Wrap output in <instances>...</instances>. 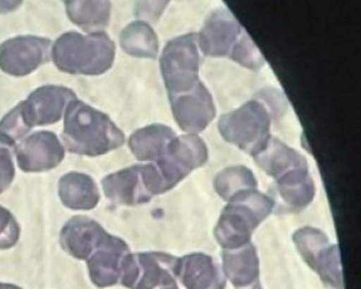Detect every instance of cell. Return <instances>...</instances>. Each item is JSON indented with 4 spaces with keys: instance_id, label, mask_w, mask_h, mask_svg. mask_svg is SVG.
Segmentation results:
<instances>
[{
    "instance_id": "cell-16",
    "label": "cell",
    "mask_w": 361,
    "mask_h": 289,
    "mask_svg": "<svg viewBox=\"0 0 361 289\" xmlns=\"http://www.w3.org/2000/svg\"><path fill=\"white\" fill-rule=\"evenodd\" d=\"M178 279L187 289H224L226 277L216 260L204 253L179 258Z\"/></svg>"
},
{
    "instance_id": "cell-4",
    "label": "cell",
    "mask_w": 361,
    "mask_h": 289,
    "mask_svg": "<svg viewBox=\"0 0 361 289\" xmlns=\"http://www.w3.org/2000/svg\"><path fill=\"white\" fill-rule=\"evenodd\" d=\"M272 120L274 116L262 99H253L221 116L218 128L227 142L255 156L272 137Z\"/></svg>"
},
{
    "instance_id": "cell-27",
    "label": "cell",
    "mask_w": 361,
    "mask_h": 289,
    "mask_svg": "<svg viewBox=\"0 0 361 289\" xmlns=\"http://www.w3.org/2000/svg\"><path fill=\"white\" fill-rule=\"evenodd\" d=\"M229 58L252 70H261L266 63L262 53L259 52V49L257 48L245 30L234 44L232 52L229 53Z\"/></svg>"
},
{
    "instance_id": "cell-30",
    "label": "cell",
    "mask_w": 361,
    "mask_h": 289,
    "mask_svg": "<svg viewBox=\"0 0 361 289\" xmlns=\"http://www.w3.org/2000/svg\"><path fill=\"white\" fill-rule=\"evenodd\" d=\"M261 93H262V99H262L264 104L269 109L271 113L274 116V118L280 117L286 111L285 96H282V93L280 91L272 90V88L266 90L264 92L262 91Z\"/></svg>"
},
{
    "instance_id": "cell-9",
    "label": "cell",
    "mask_w": 361,
    "mask_h": 289,
    "mask_svg": "<svg viewBox=\"0 0 361 289\" xmlns=\"http://www.w3.org/2000/svg\"><path fill=\"white\" fill-rule=\"evenodd\" d=\"M52 42L35 35H22L0 44V70L23 77L35 72L51 57Z\"/></svg>"
},
{
    "instance_id": "cell-28",
    "label": "cell",
    "mask_w": 361,
    "mask_h": 289,
    "mask_svg": "<svg viewBox=\"0 0 361 289\" xmlns=\"http://www.w3.org/2000/svg\"><path fill=\"white\" fill-rule=\"evenodd\" d=\"M19 226L12 213L0 207V249L12 248L19 239Z\"/></svg>"
},
{
    "instance_id": "cell-12",
    "label": "cell",
    "mask_w": 361,
    "mask_h": 289,
    "mask_svg": "<svg viewBox=\"0 0 361 289\" xmlns=\"http://www.w3.org/2000/svg\"><path fill=\"white\" fill-rule=\"evenodd\" d=\"M245 29L227 8H218L207 18L198 38L199 51L212 58L229 57Z\"/></svg>"
},
{
    "instance_id": "cell-22",
    "label": "cell",
    "mask_w": 361,
    "mask_h": 289,
    "mask_svg": "<svg viewBox=\"0 0 361 289\" xmlns=\"http://www.w3.org/2000/svg\"><path fill=\"white\" fill-rule=\"evenodd\" d=\"M64 4L71 22L88 35L102 33L110 23V1H66Z\"/></svg>"
},
{
    "instance_id": "cell-31",
    "label": "cell",
    "mask_w": 361,
    "mask_h": 289,
    "mask_svg": "<svg viewBox=\"0 0 361 289\" xmlns=\"http://www.w3.org/2000/svg\"><path fill=\"white\" fill-rule=\"evenodd\" d=\"M0 289H22L14 284L0 283Z\"/></svg>"
},
{
    "instance_id": "cell-21",
    "label": "cell",
    "mask_w": 361,
    "mask_h": 289,
    "mask_svg": "<svg viewBox=\"0 0 361 289\" xmlns=\"http://www.w3.org/2000/svg\"><path fill=\"white\" fill-rule=\"evenodd\" d=\"M174 137V131L169 126L154 123L135 131L128 139V146L137 160L157 162Z\"/></svg>"
},
{
    "instance_id": "cell-17",
    "label": "cell",
    "mask_w": 361,
    "mask_h": 289,
    "mask_svg": "<svg viewBox=\"0 0 361 289\" xmlns=\"http://www.w3.org/2000/svg\"><path fill=\"white\" fill-rule=\"evenodd\" d=\"M223 274L235 289L251 287L259 282V259L256 247L248 243L245 247L223 250Z\"/></svg>"
},
{
    "instance_id": "cell-15",
    "label": "cell",
    "mask_w": 361,
    "mask_h": 289,
    "mask_svg": "<svg viewBox=\"0 0 361 289\" xmlns=\"http://www.w3.org/2000/svg\"><path fill=\"white\" fill-rule=\"evenodd\" d=\"M109 233L97 221L87 216H75L64 224L59 242L66 253L80 260H87Z\"/></svg>"
},
{
    "instance_id": "cell-8",
    "label": "cell",
    "mask_w": 361,
    "mask_h": 289,
    "mask_svg": "<svg viewBox=\"0 0 361 289\" xmlns=\"http://www.w3.org/2000/svg\"><path fill=\"white\" fill-rule=\"evenodd\" d=\"M105 195L120 205H140L160 195L161 187L152 164L135 165L111 173L102 180Z\"/></svg>"
},
{
    "instance_id": "cell-14",
    "label": "cell",
    "mask_w": 361,
    "mask_h": 289,
    "mask_svg": "<svg viewBox=\"0 0 361 289\" xmlns=\"http://www.w3.org/2000/svg\"><path fill=\"white\" fill-rule=\"evenodd\" d=\"M130 254L128 244L121 238L107 234L102 243L88 257V273L94 285L106 288L120 283L123 263Z\"/></svg>"
},
{
    "instance_id": "cell-29",
    "label": "cell",
    "mask_w": 361,
    "mask_h": 289,
    "mask_svg": "<svg viewBox=\"0 0 361 289\" xmlns=\"http://www.w3.org/2000/svg\"><path fill=\"white\" fill-rule=\"evenodd\" d=\"M16 175L11 147L0 144V194L11 186Z\"/></svg>"
},
{
    "instance_id": "cell-6",
    "label": "cell",
    "mask_w": 361,
    "mask_h": 289,
    "mask_svg": "<svg viewBox=\"0 0 361 289\" xmlns=\"http://www.w3.org/2000/svg\"><path fill=\"white\" fill-rule=\"evenodd\" d=\"M208 160V147L198 135H184L170 141L163 156L152 162L157 170L161 192L171 190L189 173Z\"/></svg>"
},
{
    "instance_id": "cell-24",
    "label": "cell",
    "mask_w": 361,
    "mask_h": 289,
    "mask_svg": "<svg viewBox=\"0 0 361 289\" xmlns=\"http://www.w3.org/2000/svg\"><path fill=\"white\" fill-rule=\"evenodd\" d=\"M257 186L256 176L245 166L224 168L214 180V189L226 202L245 191L255 190Z\"/></svg>"
},
{
    "instance_id": "cell-26",
    "label": "cell",
    "mask_w": 361,
    "mask_h": 289,
    "mask_svg": "<svg viewBox=\"0 0 361 289\" xmlns=\"http://www.w3.org/2000/svg\"><path fill=\"white\" fill-rule=\"evenodd\" d=\"M314 271L320 276L321 281L326 284L327 287L344 289V277H343V266H341L338 245L331 244V247L314 268Z\"/></svg>"
},
{
    "instance_id": "cell-13",
    "label": "cell",
    "mask_w": 361,
    "mask_h": 289,
    "mask_svg": "<svg viewBox=\"0 0 361 289\" xmlns=\"http://www.w3.org/2000/svg\"><path fill=\"white\" fill-rule=\"evenodd\" d=\"M18 166L24 173H43L59 166L64 157V146L51 131H38L14 147Z\"/></svg>"
},
{
    "instance_id": "cell-10",
    "label": "cell",
    "mask_w": 361,
    "mask_h": 289,
    "mask_svg": "<svg viewBox=\"0 0 361 289\" xmlns=\"http://www.w3.org/2000/svg\"><path fill=\"white\" fill-rule=\"evenodd\" d=\"M73 99H77L76 94L70 88L49 85L37 88L17 107L25 126L32 130L59 122Z\"/></svg>"
},
{
    "instance_id": "cell-11",
    "label": "cell",
    "mask_w": 361,
    "mask_h": 289,
    "mask_svg": "<svg viewBox=\"0 0 361 289\" xmlns=\"http://www.w3.org/2000/svg\"><path fill=\"white\" fill-rule=\"evenodd\" d=\"M170 104L175 121L188 135L204 131L216 116L213 97L202 82L189 92L170 97Z\"/></svg>"
},
{
    "instance_id": "cell-20",
    "label": "cell",
    "mask_w": 361,
    "mask_h": 289,
    "mask_svg": "<svg viewBox=\"0 0 361 289\" xmlns=\"http://www.w3.org/2000/svg\"><path fill=\"white\" fill-rule=\"evenodd\" d=\"M59 195L64 207L72 210H91L99 202V187L86 173H68L59 184Z\"/></svg>"
},
{
    "instance_id": "cell-5",
    "label": "cell",
    "mask_w": 361,
    "mask_h": 289,
    "mask_svg": "<svg viewBox=\"0 0 361 289\" xmlns=\"http://www.w3.org/2000/svg\"><path fill=\"white\" fill-rule=\"evenodd\" d=\"M200 51L197 35L176 37L165 46L160 70L169 97L192 91L199 82Z\"/></svg>"
},
{
    "instance_id": "cell-2",
    "label": "cell",
    "mask_w": 361,
    "mask_h": 289,
    "mask_svg": "<svg viewBox=\"0 0 361 289\" xmlns=\"http://www.w3.org/2000/svg\"><path fill=\"white\" fill-rule=\"evenodd\" d=\"M115 53V43L104 32L87 35L68 32L51 48L53 63L70 75H104L112 67Z\"/></svg>"
},
{
    "instance_id": "cell-3",
    "label": "cell",
    "mask_w": 361,
    "mask_h": 289,
    "mask_svg": "<svg viewBox=\"0 0 361 289\" xmlns=\"http://www.w3.org/2000/svg\"><path fill=\"white\" fill-rule=\"evenodd\" d=\"M274 200L263 192L245 191L228 202L218 220L214 237L224 250L251 243L252 234L274 211Z\"/></svg>"
},
{
    "instance_id": "cell-7",
    "label": "cell",
    "mask_w": 361,
    "mask_h": 289,
    "mask_svg": "<svg viewBox=\"0 0 361 289\" xmlns=\"http://www.w3.org/2000/svg\"><path fill=\"white\" fill-rule=\"evenodd\" d=\"M179 258L174 255L147 252L126 257L120 283L130 289H157L176 283Z\"/></svg>"
},
{
    "instance_id": "cell-23",
    "label": "cell",
    "mask_w": 361,
    "mask_h": 289,
    "mask_svg": "<svg viewBox=\"0 0 361 289\" xmlns=\"http://www.w3.org/2000/svg\"><path fill=\"white\" fill-rule=\"evenodd\" d=\"M120 44L125 52L137 58H157L159 39L150 24L135 20L120 35Z\"/></svg>"
},
{
    "instance_id": "cell-25",
    "label": "cell",
    "mask_w": 361,
    "mask_h": 289,
    "mask_svg": "<svg viewBox=\"0 0 361 289\" xmlns=\"http://www.w3.org/2000/svg\"><path fill=\"white\" fill-rule=\"evenodd\" d=\"M293 243L296 245L302 259L307 266L314 269L320 263V260L326 254L327 250L331 247L329 238L324 231L314 228H301L293 234Z\"/></svg>"
},
{
    "instance_id": "cell-18",
    "label": "cell",
    "mask_w": 361,
    "mask_h": 289,
    "mask_svg": "<svg viewBox=\"0 0 361 289\" xmlns=\"http://www.w3.org/2000/svg\"><path fill=\"white\" fill-rule=\"evenodd\" d=\"M253 157L257 165L274 180L293 170L309 168L303 155L274 137H271L264 149Z\"/></svg>"
},
{
    "instance_id": "cell-19",
    "label": "cell",
    "mask_w": 361,
    "mask_h": 289,
    "mask_svg": "<svg viewBox=\"0 0 361 289\" xmlns=\"http://www.w3.org/2000/svg\"><path fill=\"white\" fill-rule=\"evenodd\" d=\"M276 191L283 208L300 211L314 200L316 189L309 168H298L276 180Z\"/></svg>"
},
{
    "instance_id": "cell-1",
    "label": "cell",
    "mask_w": 361,
    "mask_h": 289,
    "mask_svg": "<svg viewBox=\"0 0 361 289\" xmlns=\"http://www.w3.org/2000/svg\"><path fill=\"white\" fill-rule=\"evenodd\" d=\"M62 141L72 154L101 156L121 147L125 135L104 112L73 99L64 112Z\"/></svg>"
}]
</instances>
